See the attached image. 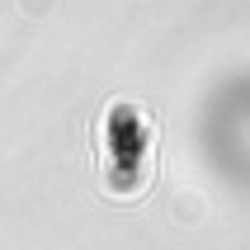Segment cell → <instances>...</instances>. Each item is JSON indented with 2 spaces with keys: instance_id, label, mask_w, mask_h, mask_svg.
<instances>
[{
  "instance_id": "1",
  "label": "cell",
  "mask_w": 250,
  "mask_h": 250,
  "mask_svg": "<svg viewBox=\"0 0 250 250\" xmlns=\"http://www.w3.org/2000/svg\"><path fill=\"white\" fill-rule=\"evenodd\" d=\"M24 10L28 14H47V10H52V0H24Z\"/></svg>"
}]
</instances>
